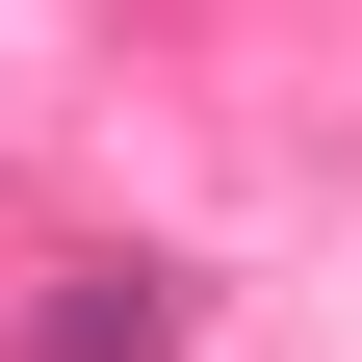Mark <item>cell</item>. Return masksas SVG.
Instances as JSON below:
<instances>
[{"label": "cell", "instance_id": "6da1fadb", "mask_svg": "<svg viewBox=\"0 0 362 362\" xmlns=\"http://www.w3.org/2000/svg\"><path fill=\"white\" fill-rule=\"evenodd\" d=\"M0 362H181V259H52L0 310Z\"/></svg>", "mask_w": 362, "mask_h": 362}]
</instances>
